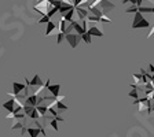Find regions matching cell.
<instances>
[{
  "label": "cell",
  "instance_id": "cell-18",
  "mask_svg": "<svg viewBox=\"0 0 154 137\" xmlns=\"http://www.w3.org/2000/svg\"><path fill=\"white\" fill-rule=\"evenodd\" d=\"M72 30H74V29H73V25L70 23V25L66 28V32H65V34H70V33H72Z\"/></svg>",
  "mask_w": 154,
  "mask_h": 137
},
{
  "label": "cell",
  "instance_id": "cell-22",
  "mask_svg": "<svg viewBox=\"0 0 154 137\" xmlns=\"http://www.w3.org/2000/svg\"><path fill=\"white\" fill-rule=\"evenodd\" d=\"M153 110H154V108H153Z\"/></svg>",
  "mask_w": 154,
  "mask_h": 137
},
{
  "label": "cell",
  "instance_id": "cell-16",
  "mask_svg": "<svg viewBox=\"0 0 154 137\" xmlns=\"http://www.w3.org/2000/svg\"><path fill=\"white\" fill-rule=\"evenodd\" d=\"M125 12H127V14H131V12H138V7H136V6H131L129 8H127V10H125Z\"/></svg>",
  "mask_w": 154,
  "mask_h": 137
},
{
  "label": "cell",
  "instance_id": "cell-13",
  "mask_svg": "<svg viewBox=\"0 0 154 137\" xmlns=\"http://www.w3.org/2000/svg\"><path fill=\"white\" fill-rule=\"evenodd\" d=\"M59 32L63 33V34L66 32V21L65 19H61V22H59Z\"/></svg>",
  "mask_w": 154,
  "mask_h": 137
},
{
  "label": "cell",
  "instance_id": "cell-2",
  "mask_svg": "<svg viewBox=\"0 0 154 137\" xmlns=\"http://www.w3.org/2000/svg\"><path fill=\"white\" fill-rule=\"evenodd\" d=\"M72 8H74V6H73V4L66 3L65 0H62V4H61V7H59V12H61L62 15H63V14H66L68 11L72 10Z\"/></svg>",
  "mask_w": 154,
  "mask_h": 137
},
{
  "label": "cell",
  "instance_id": "cell-14",
  "mask_svg": "<svg viewBox=\"0 0 154 137\" xmlns=\"http://www.w3.org/2000/svg\"><path fill=\"white\" fill-rule=\"evenodd\" d=\"M48 22H50V17L48 15H44V17H41L39 19V23H48Z\"/></svg>",
  "mask_w": 154,
  "mask_h": 137
},
{
  "label": "cell",
  "instance_id": "cell-20",
  "mask_svg": "<svg viewBox=\"0 0 154 137\" xmlns=\"http://www.w3.org/2000/svg\"><path fill=\"white\" fill-rule=\"evenodd\" d=\"M153 33H154V26H151V30H150V33H149V36H147V37L150 39V37L153 36Z\"/></svg>",
  "mask_w": 154,
  "mask_h": 137
},
{
  "label": "cell",
  "instance_id": "cell-8",
  "mask_svg": "<svg viewBox=\"0 0 154 137\" xmlns=\"http://www.w3.org/2000/svg\"><path fill=\"white\" fill-rule=\"evenodd\" d=\"M54 30H57V26H55L54 22L50 21L48 23H47V29H46V33H44V34H46V36H50V34L54 32Z\"/></svg>",
  "mask_w": 154,
  "mask_h": 137
},
{
  "label": "cell",
  "instance_id": "cell-21",
  "mask_svg": "<svg viewBox=\"0 0 154 137\" xmlns=\"http://www.w3.org/2000/svg\"><path fill=\"white\" fill-rule=\"evenodd\" d=\"M142 1H143V0H136V7H140V6H142Z\"/></svg>",
  "mask_w": 154,
  "mask_h": 137
},
{
  "label": "cell",
  "instance_id": "cell-7",
  "mask_svg": "<svg viewBox=\"0 0 154 137\" xmlns=\"http://www.w3.org/2000/svg\"><path fill=\"white\" fill-rule=\"evenodd\" d=\"M74 11H76L74 8H72L70 11H68L66 14L62 15V19H65L66 22H70V23H72V22H73V14H74Z\"/></svg>",
  "mask_w": 154,
  "mask_h": 137
},
{
  "label": "cell",
  "instance_id": "cell-19",
  "mask_svg": "<svg viewBox=\"0 0 154 137\" xmlns=\"http://www.w3.org/2000/svg\"><path fill=\"white\" fill-rule=\"evenodd\" d=\"M122 3H124V4L132 3V6H136V0H122Z\"/></svg>",
  "mask_w": 154,
  "mask_h": 137
},
{
  "label": "cell",
  "instance_id": "cell-9",
  "mask_svg": "<svg viewBox=\"0 0 154 137\" xmlns=\"http://www.w3.org/2000/svg\"><path fill=\"white\" fill-rule=\"evenodd\" d=\"M138 11L140 14H153L154 7H143V6H140V7H138Z\"/></svg>",
  "mask_w": 154,
  "mask_h": 137
},
{
  "label": "cell",
  "instance_id": "cell-5",
  "mask_svg": "<svg viewBox=\"0 0 154 137\" xmlns=\"http://www.w3.org/2000/svg\"><path fill=\"white\" fill-rule=\"evenodd\" d=\"M72 25H73V29L76 30V32H77V34H79V36H83V34H84V33H87L85 30L83 29V26L80 25L79 22H76V21H73L72 22Z\"/></svg>",
  "mask_w": 154,
  "mask_h": 137
},
{
  "label": "cell",
  "instance_id": "cell-15",
  "mask_svg": "<svg viewBox=\"0 0 154 137\" xmlns=\"http://www.w3.org/2000/svg\"><path fill=\"white\" fill-rule=\"evenodd\" d=\"M63 39H65V34H63V33L59 32V33L57 34V43H58V44H61L62 41H63Z\"/></svg>",
  "mask_w": 154,
  "mask_h": 137
},
{
  "label": "cell",
  "instance_id": "cell-4",
  "mask_svg": "<svg viewBox=\"0 0 154 137\" xmlns=\"http://www.w3.org/2000/svg\"><path fill=\"white\" fill-rule=\"evenodd\" d=\"M74 10L77 11L80 19H87V17H88V10H85L84 7H77V8H74Z\"/></svg>",
  "mask_w": 154,
  "mask_h": 137
},
{
  "label": "cell",
  "instance_id": "cell-17",
  "mask_svg": "<svg viewBox=\"0 0 154 137\" xmlns=\"http://www.w3.org/2000/svg\"><path fill=\"white\" fill-rule=\"evenodd\" d=\"M87 19H88V21H95V22H100V18H99V17H95V15H88V17H87Z\"/></svg>",
  "mask_w": 154,
  "mask_h": 137
},
{
  "label": "cell",
  "instance_id": "cell-11",
  "mask_svg": "<svg viewBox=\"0 0 154 137\" xmlns=\"http://www.w3.org/2000/svg\"><path fill=\"white\" fill-rule=\"evenodd\" d=\"M81 40L84 41V43H87V44H91L92 43V36L88 34V33H84V34L81 36Z\"/></svg>",
  "mask_w": 154,
  "mask_h": 137
},
{
  "label": "cell",
  "instance_id": "cell-10",
  "mask_svg": "<svg viewBox=\"0 0 154 137\" xmlns=\"http://www.w3.org/2000/svg\"><path fill=\"white\" fill-rule=\"evenodd\" d=\"M142 19H144V18H143V14H140L139 11H138V12H135V17H133V21H132V26L136 25L138 22H140Z\"/></svg>",
  "mask_w": 154,
  "mask_h": 137
},
{
  "label": "cell",
  "instance_id": "cell-6",
  "mask_svg": "<svg viewBox=\"0 0 154 137\" xmlns=\"http://www.w3.org/2000/svg\"><path fill=\"white\" fill-rule=\"evenodd\" d=\"M149 26H150V22L147 19H142L140 22H138L136 25L132 26V29H142V28H149Z\"/></svg>",
  "mask_w": 154,
  "mask_h": 137
},
{
  "label": "cell",
  "instance_id": "cell-1",
  "mask_svg": "<svg viewBox=\"0 0 154 137\" xmlns=\"http://www.w3.org/2000/svg\"><path fill=\"white\" fill-rule=\"evenodd\" d=\"M65 40L68 41L69 44H70V47L72 48H76L77 45H79L80 40H81V36H79L77 33H70V34H65Z\"/></svg>",
  "mask_w": 154,
  "mask_h": 137
},
{
  "label": "cell",
  "instance_id": "cell-23",
  "mask_svg": "<svg viewBox=\"0 0 154 137\" xmlns=\"http://www.w3.org/2000/svg\"><path fill=\"white\" fill-rule=\"evenodd\" d=\"M153 26H154V25H153Z\"/></svg>",
  "mask_w": 154,
  "mask_h": 137
},
{
  "label": "cell",
  "instance_id": "cell-12",
  "mask_svg": "<svg viewBox=\"0 0 154 137\" xmlns=\"http://www.w3.org/2000/svg\"><path fill=\"white\" fill-rule=\"evenodd\" d=\"M57 12H59V8H58V7H54V6H52L50 10L47 11V15H48V17L51 18V17H52V15H55Z\"/></svg>",
  "mask_w": 154,
  "mask_h": 137
},
{
  "label": "cell",
  "instance_id": "cell-3",
  "mask_svg": "<svg viewBox=\"0 0 154 137\" xmlns=\"http://www.w3.org/2000/svg\"><path fill=\"white\" fill-rule=\"evenodd\" d=\"M87 33H88V34H91V36H97V37H102V36H103V33L100 32V29H98L97 26H91Z\"/></svg>",
  "mask_w": 154,
  "mask_h": 137
}]
</instances>
